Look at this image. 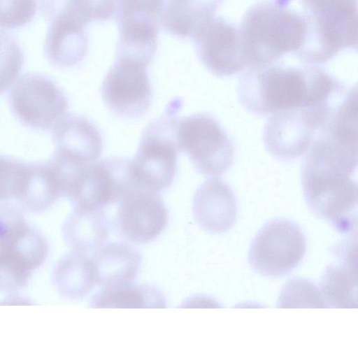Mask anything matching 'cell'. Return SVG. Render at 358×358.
Here are the masks:
<instances>
[{"label": "cell", "mask_w": 358, "mask_h": 358, "mask_svg": "<svg viewBox=\"0 0 358 358\" xmlns=\"http://www.w3.org/2000/svg\"><path fill=\"white\" fill-rule=\"evenodd\" d=\"M357 141L329 131L315 137L301 166L306 203L341 232L356 224Z\"/></svg>", "instance_id": "1"}, {"label": "cell", "mask_w": 358, "mask_h": 358, "mask_svg": "<svg viewBox=\"0 0 358 358\" xmlns=\"http://www.w3.org/2000/svg\"><path fill=\"white\" fill-rule=\"evenodd\" d=\"M347 86L320 66L294 67L273 64L247 69L237 89L241 103L257 115L337 101Z\"/></svg>", "instance_id": "2"}, {"label": "cell", "mask_w": 358, "mask_h": 358, "mask_svg": "<svg viewBox=\"0 0 358 358\" xmlns=\"http://www.w3.org/2000/svg\"><path fill=\"white\" fill-rule=\"evenodd\" d=\"M238 31L246 69H257L296 55L304 43L306 23L299 13L265 0L247 10Z\"/></svg>", "instance_id": "3"}, {"label": "cell", "mask_w": 358, "mask_h": 358, "mask_svg": "<svg viewBox=\"0 0 358 358\" xmlns=\"http://www.w3.org/2000/svg\"><path fill=\"white\" fill-rule=\"evenodd\" d=\"M306 36L296 55L308 64L325 63L357 45V0H300Z\"/></svg>", "instance_id": "4"}, {"label": "cell", "mask_w": 358, "mask_h": 358, "mask_svg": "<svg viewBox=\"0 0 358 358\" xmlns=\"http://www.w3.org/2000/svg\"><path fill=\"white\" fill-rule=\"evenodd\" d=\"M170 108L144 129L131 167L137 185L162 192L169 187L177 170L179 118Z\"/></svg>", "instance_id": "5"}, {"label": "cell", "mask_w": 358, "mask_h": 358, "mask_svg": "<svg viewBox=\"0 0 358 358\" xmlns=\"http://www.w3.org/2000/svg\"><path fill=\"white\" fill-rule=\"evenodd\" d=\"M345 96L331 105L296 107L271 114L263 136L268 152L282 160L306 153L317 132Z\"/></svg>", "instance_id": "6"}, {"label": "cell", "mask_w": 358, "mask_h": 358, "mask_svg": "<svg viewBox=\"0 0 358 358\" xmlns=\"http://www.w3.org/2000/svg\"><path fill=\"white\" fill-rule=\"evenodd\" d=\"M178 141L200 173L220 176L231 166L234 146L229 136L212 115L201 113L179 119Z\"/></svg>", "instance_id": "7"}, {"label": "cell", "mask_w": 358, "mask_h": 358, "mask_svg": "<svg viewBox=\"0 0 358 358\" xmlns=\"http://www.w3.org/2000/svg\"><path fill=\"white\" fill-rule=\"evenodd\" d=\"M136 184L130 159L107 157L80 169L64 196L77 207L103 209L118 202Z\"/></svg>", "instance_id": "8"}, {"label": "cell", "mask_w": 358, "mask_h": 358, "mask_svg": "<svg viewBox=\"0 0 358 358\" xmlns=\"http://www.w3.org/2000/svg\"><path fill=\"white\" fill-rule=\"evenodd\" d=\"M306 250L305 236L299 226L286 219L266 222L254 238L248 253L252 268L268 277L292 272Z\"/></svg>", "instance_id": "9"}, {"label": "cell", "mask_w": 358, "mask_h": 358, "mask_svg": "<svg viewBox=\"0 0 358 358\" xmlns=\"http://www.w3.org/2000/svg\"><path fill=\"white\" fill-rule=\"evenodd\" d=\"M165 0H117L119 39L116 57H125L148 66L157 46L158 20Z\"/></svg>", "instance_id": "10"}, {"label": "cell", "mask_w": 358, "mask_h": 358, "mask_svg": "<svg viewBox=\"0 0 358 358\" xmlns=\"http://www.w3.org/2000/svg\"><path fill=\"white\" fill-rule=\"evenodd\" d=\"M13 113L24 124L50 129L68 109V101L62 90L50 78L38 73L23 75L10 94Z\"/></svg>", "instance_id": "11"}, {"label": "cell", "mask_w": 358, "mask_h": 358, "mask_svg": "<svg viewBox=\"0 0 358 358\" xmlns=\"http://www.w3.org/2000/svg\"><path fill=\"white\" fill-rule=\"evenodd\" d=\"M146 66L131 58L116 57L101 86L103 100L114 114L136 118L148 110L152 92Z\"/></svg>", "instance_id": "12"}, {"label": "cell", "mask_w": 358, "mask_h": 358, "mask_svg": "<svg viewBox=\"0 0 358 358\" xmlns=\"http://www.w3.org/2000/svg\"><path fill=\"white\" fill-rule=\"evenodd\" d=\"M118 203L117 226L121 235L131 243L154 241L168 224V211L157 192L136 184Z\"/></svg>", "instance_id": "13"}, {"label": "cell", "mask_w": 358, "mask_h": 358, "mask_svg": "<svg viewBox=\"0 0 358 358\" xmlns=\"http://www.w3.org/2000/svg\"><path fill=\"white\" fill-rule=\"evenodd\" d=\"M199 59L217 76H231L246 69L238 29L222 17H213L192 38Z\"/></svg>", "instance_id": "14"}, {"label": "cell", "mask_w": 358, "mask_h": 358, "mask_svg": "<svg viewBox=\"0 0 358 358\" xmlns=\"http://www.w3.org/2000/svg\"><path fill=\"white\" fill-rule=\"evenodd\" d=\"M56 150L53 156L64 162L83 166L96 161L103 140L99 130L87 117L65 115L52 128Z\"/></svg>", "instance_id": "15"}, {"label": "cell", "mask_w": 358, "mask_h": 358, "mask_svg": "<svg viewBox=\"0 0 358 358\" xmlns=\"http://www.w3.org/2000/svg\"><path fill=\"white\" fill-rule=\"evenodd\" d=\"M198 224L210 233H222L234 224L237 204L230 186L217 178L206 180L196 189L192 203Z\"/></svg>", "instance_id": "16"}, {"label": "cell", "mask_w": 358, "mask_h": 358, "mask_svg": "<svg viewBox=\"0 0 358 358\" xmlns=\"http://www.w3.org/2000/svg\"><path fill=\"white\" fill-rule=\"evenodd\" d=\"M92 259L96 284L112 287L131 283L138 273L139 252L125 243H111L99 248Z\"/></svg>", "instance_id": "17"}, {"label": "cell", "mask_w": 358, "mask_h": 358, "mask_svg": "<svg viewBox=\"0 0 358 358\" xmlns=\"http://www.w3.org/2000/svg\"><path fill=\"white\" fill-rule=\"evenodd\" d=\"M108 220L103 209L74 206L62 227V236L74 251L97 250L108 236Z\"/></svg>", "instance_id": "18"}, {"label": "cell", "mask_w": 358, "mask_h": 358, "mask_svg": "<svg viewBox=\"0 0 358 358\" xmlns=\"http://www.w3.org/2000/svg\"><path fill=\"white\" fill-rule=\"evenodd\" d=\"M222 0H167L161 23L169 33L181 38L194 36L215 15Z\"/></svg>", "instance_id": "19"}, {"label": "cell", "mask_w": 358, "mask_h": 358, "mask_svg": "<svg viewBox=\"0 0 358 358\" xmlns=\"http://www.w3.org/2000/svg\"><path fill=\"white\" fill-rule=\"evenodd\" d=\"M343 262L329 266L321 280V294L330 306L356 308L357 278L356 258L351 246L343 252Z\"/></svg>", "instance_id": "20"}, {"label": "cell", "mask_w": 358, "mask_h": 358, "mask_svg": "<svg viewBox=\"0 0 358 358\" xmlns=\"http://www.w3.org/2000/svg\"><path fill=\"white\" fill-rule=\"evenodd\" d=\"M53 282L65 298L77 299L86 296L96 284L92 259L74 250L65 255L54 269Z\"/></svg>", "instance_id": "21"}, {"label": "cell", "mask_w": 358, "mask_h": 358, "mask_svg": "<svg viewBox=\"0 0 358 358\" xmlns=\"http://www.w3.org/2000/svg\"><path fill=\"white\" fill-rule=\"evenodd\" d=\"M116 0H41V11L49 22L61 20L78 27L113 17Z\"/></svg>", "instance_id": "22"}, {"label": "cell", "mask_w": 358, "mask_h": 358, "mask_svg": "<svg viewBox=\"0 0 358 358\" xmlns=\"http://www.w3.org/2000/svg\"><path fill=\"white\" fill-rule=\"evenodd\" d=\"M49 23L44 47L48 59L64 67L80 62L88 48L85 29L62 22Z\"/></svg>", "instance_id": "23"}, {"label": "cell", "mask_w": 358, "mask_h": 358, "mask_svg": "<svg viewBox=\"0 0 358 358\" xmlns=\"http://www.w3.org/2000/svg\"><path fill=\"white\" fill-rule=\"evenodd\" d=\"M93 308H164L166 299L155 287L131 283L105 287L92 299Z\"/></svg>", "instance_id": "24"}, {"label": "cell", "mask_w": 358, "mask_h": 358, "mask_svg": "<svg viewBox=\"0 0 358 358\" xmlns=\"http://www.w3.org/2000/svg\"><path fill=\"white\" fill-rule=\"evenodd\" d=\"M61 196L58 181L49 162L31 164L28 183L19 198L22 206L32 212L43 211Z\"/></svg>", "instance_id": "25"}, {"label": "cell", "mask_w": 358, "mask_h": 358, "mask_svg": "<svg viewBox=\"0 0 358 358\" xmlns=\"http://www.w3.org/2000/svg\"><path fill=\"white\" fill-rule=\"evenodd\" d=\"M33 265L12 248H0V291L12 292L28 283Z\"/></svg>", "instance_id": "26"}, {"label": "cell", "mask_w": 358, "mask_h": 358, "mask_svg": "<svg viewBox=\"0 0 358 358\" xmlns=\"http://www.w3.org/2000/svg\"><path fill=\"white\" fill-rule=\"evenodd\" d=\"M31 164L0 155V201L18 199L30 175Z\"/></svg>", "instance_id": "27"}, {"label": "cell", "mask_w": 358, "mask_h": 358, "mask_svg": "<svg viewBox=\"0 0 358 358\" xmlns=\"http://www.w3.org/2000/svg\"><path fill=\"white\" fill-rule=\"evenodd\" d=\"M278 303V307L285 308L327 306L318 288L302 278H293L285 285Z\"/></svg>", "instance_id": "28"}, {"label": "cell", "mask_w": 358, "mask_h": 358, "mask_svg": "<svg viewBox=\"0 0 358 358\" xmlns=\"http://www.w3.org/2000/svg\"><path fill=\"white\" fill-rule=\"evenodd\" d=\"M23 62V52L16 40L0 32V94L16 80Z\"/></svg>", "instance_id": "29"}, {"label": "cell", "mask_w": 358, "mask_h": 358, "mask_svg": "<svg viewBox=\"0 0 358 358\" xmlns=\"http://www.w3.org/2000/svg\"><path fill=\"white\" fill-rule=\"evenodd\" d=\"M37 0H0V29L25 26L34 17Z\"/></svg>", "instance_id": "30"}, {"label": "cell", "mask_w": 358, "mask_h": 358, "mask_svg": "<svg viewBox=\"0 0 358 358\" xmlns=\"http://www.w3.org/2000/svg\"><path fill=\"white\" fill-rule=\"evenodd\" d=\"M30 228L22 213L10 203H0V248L10 246Z\"/></svg>", "instance_id": "31"}]
</instances>
